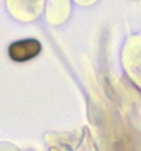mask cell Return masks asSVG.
Instances as JSON below:
<instances>
[{
    "label": "cell",
    "instance_id": "cell-1",
    "mask_svg": "<svg viewBox=\"0 0 141 151\" xmlns=\"http://www.w3.org/2000/svg\"><path fill=\"white\" fill-rule=\"evenodd\" d=\"M41 52V44L38 40L26 38L16 41L9 47V55L13 61L17 62H26L33 59Z\"/></svg>",
    "mask_w": 141,
    "mask_h": 151
}]
</instances>
